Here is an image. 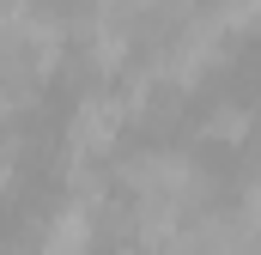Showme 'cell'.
<instances>
[{"label":"cell","mask_w":261,"mask_h":255,"mask_svg":"<svg viewBox=\"0 0 261 255\" xmlns=\"http://www.w3.org/2000/svg\"><path fill=\"white\" fill-rule=\"evenodd\" d=\"M195 146H231V152H243L249 146V104L243 97H213L206 110H200L195 122Z\"/></svg>","instance_id":"cell-2"},{"label":"cell","mask_w":261,"mask_h":255,"mask_svg":"<svg viewBox=\"0 0 261 255\" xmlns=\"http://www.w3.org/2000/svg\"><path fill=\"white\" fill-rule=\"evenodd\" d=\"M0 255H24V249H12V243H0Z\"/></svg>","instance_id":"cell-3"},{"label":"cell","mask_w":261,"mask_h":255,"mask_svg":"<svg viewBox=\"0 0 261 255\" xmlns=\"http://www.w3.org/2000/svg\"><path fill=\"white\" fill-rule=\"evenodd\" d=\"M103 249V231H97V213L79 200V194H61L49 207V219L31 231V249L24 255H97Z\"/></svg>","instance_id":"cell-1"}]
</instances>
